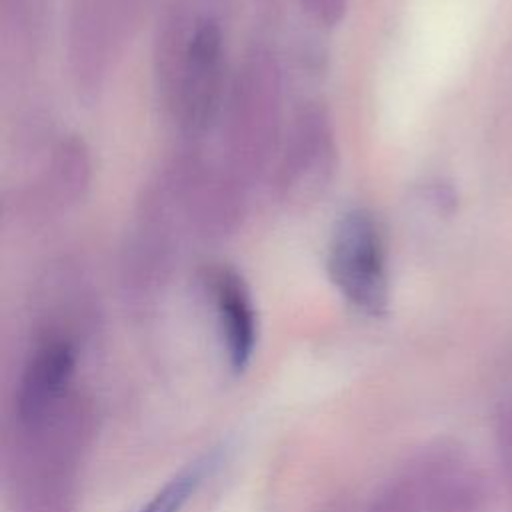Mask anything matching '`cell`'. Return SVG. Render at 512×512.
Wrapping results in <instances>:
<instances>
[{"label": "cell", "instance_id": "obj_2", "mask_svg": "<svg viewBox=\"0 0 512 512\" xmlns=\"http://www.w3.org/2000/svg\"><path fill=\"white\" fill-rule=\"evenodd\" d=\"M168 82L182 124L202 132L216 116L222 96V34L214 20L200 18L188 30L176 32L170 48Z\"/></svg>", "mask_w": 512, "mask_h": 512}, {"label": "cell", "instance_id": "obj_7", "mask_svg": "<svg viewBox=\"0 0 512 512\" xmlns=\"http://www.w3.org/2000/svg\"><path fill=\"white\" fill-rule=\"evenodd\" d=\"M202 476H204V464L196 462L194 466L182 470L172 480H168L164 488L158 490L140 512H180L186 500L194 494Z\"/></svg>", "mask_w": 512, "mask_h": 512}, {"label": "cell", "instance_id": "obj_4", "mask_svg": "<svg viewBox=\"0 0 512 512\" xmlns=\"http://www.w3.org/2000/svg\"><path fill=\"white\" fill-rule=\"evenodd\" d=\"M218 328L230 366L244 370L254 354L256 344V312L244 280L228 268L216 272L212 282Z\"/></svg>", "mask_w": 512, "mask_h": 512}, {"label": "cell", "instance_id": "obj_6", "mask_svg": "<svg viewBox=\"0 0 512 512\" xmlns=\"http://www.w3.org/2000/svg\"><path fill=\"white\" fill-rule=\"evenodd\" d=\"M54 178L60 190L72 198L82 194L90 178V156L82 140L68 138L64 140L54 158Z\"/></svg>", "mask_w": 512, "mask_h": 512}, {"label": "cell", "instance_id": "obj_1", "mask_svg": "<svg viewBox=\"0 0 512 512\" xmlns=\"http://www.w3.org/2000/svg\"><path fill=\"white\" fill-rule=\"evenodd\" d=\"M326 268L338 292L360 312L380 316L388 304L386 246L376 218L356 208L334 226Z\"/></svg>", "mask_w": 512, "mask_h": 512}, {"label": "cell", "instance_id": "obj_8", "mask_svg": "<svg viewBox=\"0 0 512 512\" xmlns=\"http://www.w3.org/2000/svg\"><path fill=\"white\" fill-rule=\"evenodd\" d=\"M300 6L318 24L334 26L344 18L348 0H300Z\"/></svg>", "mask_w": 512, "mask_h": 512}, {"label": "cell", "instance_id": "obj_3", "mask_svg": "<svg viewBox=\"0 0 512 512\" xmlns=\"http://www.w3.org/2000/svg\"><path fill=\"white\" fill-rule=\"evenodd\" d=\"M334 136L328 116L320 108H308L288 136L278 166V188L286 200H304L330 180L334 170Z\"/></svg>", "mask_w": 512, "mask_h": 512}, {"label": "cell", "instance_id": "obj_5", "mask_svg": "<svg viewBox=\"0 0 512 512\" xmlns=\"http://www.w3.org/2000/svg\"><path fill=\"white\" fill-rule=\"evenodd\" d=\"M74 364V348L66 340L52 338L34 350L18 394V414L22 420H38L62 396L72 378Z\"/></svg>", "mask_w": 512, "mask_h": 512}]
</instances>
